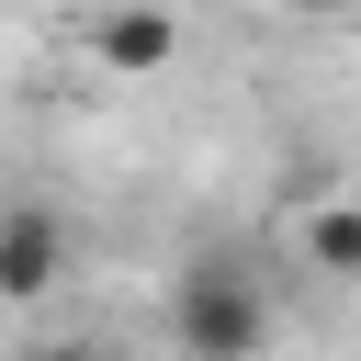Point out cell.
I'll use <instances>...</instances> for the list:
<instances>
[{
	"instance_id": "obj_5",
	"label": "cell",
	"mask_w": 361,
	"mask_h": 361,
	"mask_svg": "<svg viewBox=\"0 0 361 361\" xmlns=\"http://www.w3.org/2000/svg\"><path fill=\"white\" fill-rule=\"evenodd\" d=\"M23 361H102V350H90V338H34Z\"/></svg>"
},
{
	"instance_id": "obj_1",
	"label": "cell",
	"mask_w": 361,
	"mask_h": 361,
	"mask_svg": "<svg viewBox=\"0 0 361 361\" xmlns=\"http://www.w3.org/2000/svg\"><path fill=\"white\" fill-rule=\"evenodd\" d=\"M169 338H180V361H248L271 338V293L237 259H192L180 293H169Z\"/></svg>"
},
{
	"instance_id": "obj_6",
	"label": "cell",
	"mask_w": 361,
	"mask_h": 361,
	"mask_svg": "<svg viewBox=\"0 0 361 361\" xmlns=\"http://www.w3.org/2000/svg\"><path fill=\"white\" fill-rule=\"evenodd\" d=\"M282 11H305V23H361V0H282Z\"/></svg>"
},
{
	"instance_id": "obj_4",
	"label": "cell",
	"mask_w": 361,
	"mask_h": 361,
	"mask_svg": "<svg viewBox=\"0 0 361 361\" xmlns=\"http://www.w3.org/2000/svg\"><path fill=\"white\" fill-rule=\"evenodd\" d=\"M305 259L327 282H361V203H316L305 214Z\"/></svg>"
},
{
	"instance_id": "obj_3",
	"label": "cell",
	"mask_w": 361,
	"mask_h": 361,
	"mask_svg": "<svg viewBox=\"0 0 361 361\" xmlns=\"http://www.w3.org/2000/svg\"><path fill=\"white\" fill-rule=\"evenodd\" d=\"M56 271H68V226L45 203H0V293L34 305V293H56Z\"/></svg>"
},
{
	"instance_id": "obj_2",
	"label": "cell",
	"mask_w": 361,
	"mask_h": 361,
	"mask_svg": "<svg viewBox=\"0 0 361 361\" xmlns=\"http://www.w3.org/2000/svg\"><path fill=\"white\" fill-rule=\"evenodd\" d=\"M79 45L102 79H158V68H180V11L169 0H90Z\"/></svg>"
}]
</instances>
